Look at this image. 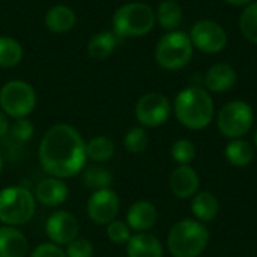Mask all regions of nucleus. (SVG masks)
Returning a JSON list of instances; mask_svg holds the SVG:
<instances>
[{
    "label": "nucleus",
    "instance_id": "10",
    "mask_svg": "<svg viewBox=\"0 0 257 257\" xmlns=\"http://www.w3.org/2000/svg\"><path fill=\"white\" fill-rule=\"evenodd\" d=\"M193 47L206 54H217L227 45V33L221 24L214 20L197 21L190 32Z\"/></svg>",
    "mask_w": 257,
    "mask_h": 257
},
{
    "label": "nucleus",
    "instance_id": "9",
    "mask_svg": "<svg viewBox=\"0 0 257 257\" xmlns=\"http://www.w3.org/2000/svg\"><path fill=\"white\" fill-rule=\"evenodd\" d=\"M172 113L169 98L160 92L143 95L136 104V117L143 128H157L167 122Z\"/></svg>",
    "mask_w": 257,
    "mask_h": 257
},
{
    "label": "nucleus",
    "instance_id": "12",
    "mask_svg": "<svg viewBox=\"0 0 257 257\" xmlns=\"http://www.w3.org/2000/svg\"><path fill=\"white\" fill-rule=\"evenodd\" d=\"M45 232L53 244L59 247L68 245L78 235V221L68 211H56L48 217Z\"/></svg>",
    "mask_w": 257,
    "mask_h": 257
},
{
    "label": "nucleus",
    "instance_id": "24",
    "mask_svg": "<svg viewBox=\"0 0 257 257\" xmlns=\"http://www.w3.org/2000/svg\"><path fill=\"white\" fill-rule=\"evenodd\" d=\"M81 178H83V184L92 190V191H98V190H104V188H110V185L113 184V175L108 169L102 167V166H92L87 169H83L81 172Z\"/></svg>",
    "mask_w": 257,
    "mask_h": 257
},
{
    "label": "nucleus",
    "instance_id": "4",
    "mask_svg": "<svg viewBox=\"0 0 257 257\" xmlns=\"http://www.w3.org/2000/svg\"><path fill=\"white\" fill-rule=\"evenodd\" d=\"M36 211V199L24 187H8L0 191V223L20 227L27 224Z\"/></svg>",
    "mask_w": 257,
    "mask_h": 257
},
{
    "label": "nucleus",
    "instance_id": "19",
    "mask_svg": "<svg viewBox=\"0 0 257 257\" xmlns=\"http://www.w3.org/2000/svg\"><path fill=\"white\" fill-rule=\"evenodd\" d=\"M191 212L197 221L203 224L211 223L217 218L220 212V200L214 193L199 191L191 199Z\"/></svg>",
    "mask_w": 257,
    "mask_h": 257
},
{
    "label": "nucleus",
    "instance_id": "17",
    "mask_svg": "<svg viewBox=\"0 0 257 257\" xmlns=\"http://www.w3.org/2000/svg\"><path fill=\"white\" fill-rule=\"evenodd\" d=\"M126 256L164 257V248L161 241L155 235L149 232H139L134 233L126 242Z\"/></svg>",
    "mask_w": 257,
    "mask_h": 257
},
{
    "label": "nucleus",
    "instance_id": "29",
    "mask_svg": "<svg viewBox=\"0 0 257 257\" xmlns=\"http://www.w3.org/2000/svg\"><path fill=\"white\" fill-rule=\"evenodd\" d=\"M196 155V146L188 139H179L172 146V158L178 163V166H191Z\"/></svg>",
    "mask_w": 257,
    "mask_h": 257
},
{
    "label": "nucleus",
    "instance_id": "30",
    "mask_svg": "<svg viewBox=\"0 0 257 257\" xmlns=\"http://www.w3.org/2000/svg\"><path fill=\"white\" fill-rule=\"evenodd\" d=\"M107 238L110 242L116 244V245H123L130 241V238L133 236L130 226L126 224V221L122 220H113L111 223L107 224Z\"/></svg>",
    "mask_w": 257,
    "mask_h": 257
},
{
    "label": "nucleus",
    "instance_id": "37",
    "mask_svg": "<svg viewBox=\"0 0 257 257\" xmlns=\"http://www.w3.org/2000/svg\"><path fill=\"white\" fill-rule=\"evenodd\" d=\"M253 142H254V148L257 149V130L256 133H254V137H253Z\"/></svg>",
    "mask_w": 257,
    "mask_h": 257
},
{
    "label": "nucleus",
    "instance_id": "13",
    "mask_svg": "<svg viewBox=\"0 0 257 257\" xmlns=\"http://www.w3.org/2000/svg\"><path fill=\"white\" fill-rule=\"evenodd\" d=\"M169 187L175 197L181 200L193 199L200 188V176L191 166H178L169 178Z\"/></svg>",
    "mask_w": 257,
    "mask_h": 257
},
{
    "label": "nucleus",
    "instance_id": "32",
    "mask_svg": "<svg viewBox=\"0 0 257 257\" xmlns=\"http://www.w3.org/2000/svg\"><path fill=\"white\" fill-rule=\"evenodd\" d=\"M66 257H93V244L86 238H75L71 244L66 245Z\"/></svg>",
    "mask_w": 257,
    "mask_h": 257
},
{
    "label": "nucleus",
    "instance_id": "26",
    "mask_svg": "<svg viewBox=\"0 0 257 257\" xmlns=\"http://www.w3.org/2000/svg\"><path fill=\"white\" fill-rule=\"evenodd\" d=\"M23 48L18 41L9 36H0V68H12L20 63Z\"/></svg>",
    "mask_w": 257,
    "mask_h": 257
},
{
    "label": "nucleus",
    "instance_id": "18",
    "mask_svg": "<svg viewBox=\"0 0 257 257\" xmlns=\"http://www.w3.org/2000/svg\"><path fill=\"white\" fill-rule=\"evenodd\" d=\"M29 241L18 227H0V257H26Z\"/></svg>",
    "mask_w": 257,
    "mask_h": 257
},
{
    "label": "nucleus",
    "instance_id": "5",
    "mask_svg": "<svg viewBox=\"0 0 257 257\" xmlns=\"http://www.w3.org/2000/svg\"><path fill=\"white\" fill-rule=\"evenodd\" d=\"M157 23L155 11L140 2L120 6L113 17V29L117 36H143Z\"/></svg>",
    "mask_w": 257,
    "mask_h": 257
},
{
    "label": "nucleus",
    "instance_id": "34",
    "mask_svg": "<svg viewBox=\"0 0 257 257\" xmlns=\"http://www.w3.org/2000/svg\"><path fill=\"white\" fill-rule=\"evenodd\" d=\"M9 128H11L9 116H8L3 110H0V139L5 137V136H8Z\"/></svg>",
    "mask_w": 257,
    "mask_h": 257
},
{
    "label": "nucleus",
    "instance_id": "14",
    "mask_svg": "<svg viewBox=\"0 0 257 257\" xmlns=\"http://www.w3.org/2000/svg\"><path fill=\"white\" fill-rule=\"evenodd\" d=\"M69 196V188L63 182V179L48 176L42 181L38 182L36 191H35V199L48 208H57L66 202Z\"/></svg>",
    "mask_w": 257,
    "mask_h": 257
},
{
    "label": "nucleus",
    "instance_id": "28",
    "mask_svg": "<svg viewBox=\"0 0 257 257\" xmlns=\"http://www.w3.org/2000/svg\"><path fill=\"white\" fill-rule=\"evenodd\" d=\"M123 146L131 154H142L149 146V136L143 126L131 128L123 137Z\"/></svg>",
    "mask_w": 257,
    "mask_h": 257
},
{
    "label": "nucleus",
    "instance_id": "35",
    "mask_svg": "<svg viewBox=\"0 0 257 257\" xmlns=\"http://www.w3.org/2000/svg\"><path fill=\"white\" fill-rule=\"evenodd\" d=\"M224 2L229 5H233V6H247V5L253 3L254 0H224Z\"/></svg>",
    "mask_w": 257,
    "mask_h": 257
},
{
    "label": "nucleus",
    "instance_id": "22",
    "mask_svg": "<svg viewBox=\"0 0 257 257\" xmlns=\"http://www.w3.org/2000/svg\"><path fill=\"white\" fill-rule=\"evenodd\" d=\"M155 18H157V23L163 29H166L169 32L176 30L184 20L182 8L173 0H164L158 5V9L155 12Z\"/></svg>",
    "mask_w": 257,
    "mask_h": 257
},
{
    "label": "nucleus",
    "instance_id": "6",
    "mask_svg": "<svg viewBox=\"0 0 257 257\" xmlns=\"http://www.w3.org/2000/svg\"><path fill=\"white\" fill-rule=\"evenodd\" d=\"M193 51L194 47L190 35L181 30H172L158 41L155 59L161 68L167 71H178L191 62Z\"/></svg>",
    "mask_w": 257,
    "mask_h": 257
},
{
    "label": "nucleus",
    "instance_id": "3",
    "mask_svg": "<svg viewBox=\"0 0 257 257\" xmlns=\"http://www.w3.org/2000/svg\"><path fill=\"white\" fill-rule=\"evenodd\" d=\"M211 239L208 227L196 218H184L172 226L167 248L173 257H199Z\"/></svg>",
    "mask_w": 257,
    "mask_h": 257
},
{
    "label": "nucleus",
    "instance_id": "11",
    "mask_svg": "<svg viewBox=\"0 0 257 257\" xmlns=\"http://www.w3.org/2000/svg\"><path fill=\"white\" fill-rule=\"evenodd\" d=\"M120 211V199L111 188L93 191L87 200V215L99 226H107L117 218Z\"/></svg>",
    "mask_w": 257,
    "mask_h": 257
},
{
    "label": "nucleus",
    "instance_id": "31",
    "mask_svg": "<svg viewBox=\"0 0 257 257\" xmlns=\"http://www.w3.org/2000/svg\"><path fill=\"white\" fill-rule=\"evenodd\" d=\"M33 131H35L33 123L27 117H20V119H15L14 123H11L8 134L14 142L26 143L33 137Z\"/></svg>",
    "mask_w": 257,
    "mask_h": 257
},
{
    "label": "nucleus",
    "instance_id": "27",
    "mask_svg": "<svg viewBox=\"0 0 257 257\" xmlns=\"http://www.w3.org/2000/svg\"><path fill=\"white\" fill-rule=\"evenodd\" d=\"M239 29L247 41L257 44V0L244 6L239 17Z\"/></svg>",
    "mask_w": 257,
    "mask_h": 257
},
{
    "label": "nucleus",
    "instance_id": "33",
    "mask_svg": "<svg viewBox=\"0 0 257 257\" xmlns=\"http://www.w3.org/2000/svg\"><path fill=\"white\" fill-rule=\"evenodd\" d=\"M29 257H66L65 250L53 242H42L39 244Z\"/></svg>",
    "mask_w": 257,
    "mask_h": 257
},
{
    "label": "nucleus",
    "instance_id": "8",
    "mask_svg": "<svg viewBox=\"0 0 257 257\" xmlns=\"http://www.w3.org/2000/svg\"><path fill=\"white\" fill-rule=\"evenodd\" d=\"M35 107L36 93L29 83L14 80L0 89V110H3L9 117H27Z\"/></svg>",
    "mask_w": 257,
    "mask_h": 257
},
{
    "label": "nucleus",
    "instance_id": "15",
    "mask_svg": "<svg viewBox=\"0 0 257 257\" xmlns=\"http://www.w3.org/2000/svg\"><path fill=\"white\" fill-rule=\"evenodd\" d=\"M158 221V211L154 203L139 200L133 203L126 212V224L134 232H149Z\"/></svg>",
    "mask_w": 257,
    "mask_h": 257
},
{
    "label": "nucleus",
    "instance_id": "16",
    "mask_svg": "<svg viewBox=\"0 0 257 257\" xmlns=\"http://www.w3.org/2000/svg\"><path fill=\"white\" fill-rule=\"evenodd\" d=\"M203 83L208 92H215V93L227 92L236 83V71L229 63H221V62L215 63L206 71L203 77Z\"/></svg>",
    "mask_w": 257,
    "mask_h": 257
},
{
    "label": "nucleus",
    "instance_id": "1",
    "mask_svg": "<svg viewBox=\"0 0 257 257\" xmlns=\"http://www.w3.org/2000/svg\"><path fill=\"white\" fill-rule=\"evenodd\" d=\"M39 164L53 178L68 179L83 172L87 155L81 134L68 123L53 125L39 143Z\"/></svg>",
    "mask_w": 257,
    "mask_h": 257
},
{
    "label": "nucleus",
    "instance_id": "36",
    "mask_svg": "<svg viewBox=\"0 0 257 257\" xmlns=\"http://www.w3.org/2000/svg\"><path fill=\"white\" fill-rule=\"evenodd\" d=\"M2 172H3V158L0 155V175H2Z\"/></svg>",
    "mask_w": 257,
    "mask_h": 257
},
{
    "label": "nucleus",
    "instance_id": "2",
    "mask_svg": "<svg viewBox=\"0 0 257 257\" xmlns=\"http://www.w3.org/2000/svg\"><path fill=\"white\" fill-rule=\"evenodd\" d=\"M173 108L179 123L191 131L208 128L215 113L212 95L202 86L182 89L175 98Z\"/></svg>",
    "mask_w": 257,
    "mask_h": 257
},
{
    "label": "nucleus",
    "instance_id": "25",
    "mask_svg": "<svg viewBox=\"0 0 257 257\" xmlns=\"http://www.w3.org/2000/svg\"><path fill=\"white\" fill-rule=\"evenodd\" d=\"M114 143L104 136L93 137L86 143V155L95 163H105L114 155Z\"/></svg>",
    "mask_w": 257,
    "mask_h": 257
},
{
    "label": "nucleus",
    "instance_id": "21",
    "mask_svg": "<svg viewBox=\"0 0 257 257\" xmlns=\"http://www.w3.org/2000/svg\"><path fill=\"white\" fill-rule=\"evenodd\" d=\"M45 24L54 33H65L74 27L75 14L71 8L65 5L53 6L45 15Z\"/></svg>",
    "mask_w": 257,
    "mask_h": 257
},
{
    "label": "nucleus",
    "instance_id": "7",
    "mask_svg": "<svg viewBox=\"0 0 257 257\" xmlns=\"http://www.w3.org/2000/svg\"><path fill=\"white\" fill-rule=\"evenodd\" d=\"M254 125V111L245 101L235 99L223 105L217 114V128L229 140L245 137Z\"/></svg>",
    "mask_w": 257,
    "mask_h": 257
},
{
    "label": "nucleus",
    "instance_id": "20",
    "mask_svg": "<svg viewBox=\"0 0 257 257\" xmlns=\"http://www.w3.org/2000/svg\"><path fill=\"white\" fill-rule=\"evenodd\" d=\"M226 160L233 167H247L254 160V148L244 139L230 140L224 149Z\"/></svg>",
    "mask_w": 257,
    "mask_h": 257
},
{
    "label": "nucleus",
    "instance_id": "23",
    "mask_svg": "<svg viewBox=\"0 0 257 257\" xmlns=\"http://www.w3.org/2000/svg\"><path fill=\"white\" fill-rule=\"evenodd\" d=\"M117 44V35L114 32H101L89 41V56L96 60L107 59Z\"/></svg>",
    "mask_w": 257,
    "mask_h": 257
}]
</instances>
